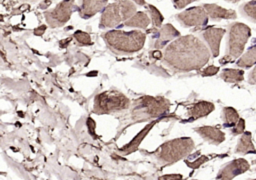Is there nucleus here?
I'll return each instance as SVG.
<instances>
[{"mask_svg":"<svg viewBox=\"0 0 256 180\" xmlns=\"http://www.w3.org/2000/svg\"><path fill=\"white\" fill-rule=\"evenodd\" d=\"M210 59L207 46L196 36H180L173 40L163 54L164 63L174 71L189 72L201 69Z\"/></svg>","mask_w":256,"mask_h":180,"instance_id":"1","label":"nucleus"},{"mask_svg":"<svg viewBox=\"0 0 256 180\" xmlns=\"http://www.w3.org/2000/svg\"><path fill=\"white\" fill-rule=\"evenodd\" d=\"M102 38L112 52L116 54H132L143 48L146 35L137 30L129 32L111 30L106 32Z\"/></svg>","mask_w":256,"mask_h":180,"instance_id":"2","label":"nucleus"},{"mask_svg":"<svg viewBox=\"0 0 256 180\" xmlns=\"http://www.w3.org/2000/svg\"><path fill=\"white\" fill-rule=\"evenodd\" d=\"M170 107V102L164 97L142 96L136 99L131 108L134 121H145L164 115Z\"/></svg>","mask_w":256,"mask_h":180,"instance_id":"3","label":"nucleus"},{"mask_svg":"<svg viewBox=\"0 0 256 180\" xmlns=\"http://www.w3.org/2000/svg\"><path fill=\"white\" fill-rule=\"evenodd\" d=\"M136 10V5L128 0H117L108 4L101 14L99 27L101 29L115 27L130 19L137 13Z\"/></svg>","mask_w":256,"mask_h":180,"instance_id":"4","label":"nucleus"},{"mask_svg":"<svg viewBox=\"0 0 256 180\" xmlns=\"http://www.w3.org/2000/svg\"><path fill=\"white\" fill-rule=\"evenodd\" d=\"M193 149V140L189 137H181L165 142L154 154L159 162L163 164H172L186 157Z\"/></svg>","mask_w":256,"mask_h":180,"instance_id":"5","label":"nucleus"},{"mask_svg":"<svg viewBox=\"0 0 256 180\" xmlns=\"http://www.w3.org/2000/svg\"><path fill=\"white\" fill-rule=\"evenodd\" d=\"M251 35L250 28L240 22H235L229 25L228 39L226 54L221 63L226 61H232L238 58L244 51V47Z\"/></svg>","mask_w":256,"mask_h":180,"instance_id":"6","label":"nucleus"},{"mask_svg":"<svg viewBox=\"0 0 256 180\" xmlns=\"http://www.w3.org/2000/svg\"><path fill=\"white\" fill-rule=\"evenodd\" d=\"M130 107V100L121 92L108 90L98 94L94 100L93 112L99 115L119 112Z\"/></svg>","mask_w":256,"mask_h":180,"instance_id":"7","label":"nucleus"},{"mask_svg":"<svg viewBox=\"0 0 256 180\" xmlns=\"http://www.w3.org/2000/svg\"><path fill=\"white\" fill-rule=\"evenodd\" d=\"M77 9L75 0H63L52 10L44 12L45 20L49 27L56 28L63 26L71 17L74 10Z\"/></svg>","mask_w":256,"mask_h":180,"instance_id":"8","label":"nucleus"},{"mask_svg":"<svg viewBox=\"0 0 256 180\" xmlns=\"http://www.w3.org/2000/svg\"><path fill=\"white\" fill-rule=\"evenodd\" d=\"M184 27H201L207 24L209 16L203 6L191 7L176 16Z\"/></svg>","mask_w":256,"mask_h":180,"instance_id":"9","label":"nucleus"},{"mask_svg":"<svg viewBox=\"0 0 256 180\" xmlns=\"http://www.w3.org/2000/svg\"><path fill=\"white\" fill-rule=\"evenodd\" d=\"M249 163L242 158L231 161L220 170L217 175V180H232L235 176L246 172L249 169Z\"/></svg>","mask_w":256,"mask_h":180,"instance_id":"10","label":"nucleus"},{"mask_svg":"<svg viewBox=\"0 0 256 180\" xmlns=\"http://www.w3.org/2000/svg\"><path fill=\"white\" fill-rule=\"evenodd\" d=\"M224 34H225V29L216 28V27H208L201 33V37L208 44L213 57H217L219 55L220 42Z\"/></svg>","mask_w":256,"mask_h":180,"instance_id":"11","label":"nucleus"},{"mask_svg":"<svg viewBox=\"0 0 256 180\" xmlns=\"http://www.w3.org/2000/svg\"><path fill=\"white\" fill-rule=\"evenodd\" d=\"M80 4L77 6L78 13L81 18L88 19L104 10L107 6L108 0H80Z\"/></svg>","mask_w":256,"mask_h":180,"instance_id":"12","label":"nucleus"},{"mask_svg":"<svg viewBox=\"0 0 256 180\" xmlns=\"http://www.w3.org/2000/svg\"><path fill=\"white\" fill-rule=\"evenodd\" d=\"M176 37H180V32L176 30L171 24H165L156 32L154 36L153 47L155 49H162L169 41L175 39Z\"/></svg>","mask_w":256,"mask_h":180,"instance_id":"13","label":"nucleus"},{"mask_svg":"<svg viewBox=\"0 0 256 180\" xmlns=\"http://www.w3.org/2000/svg\"><path fill=\"white\" fill-rule=\"evenodd\" d=\"M204 9L206 10L209 18L213 21H220L222 19H235L236 12L231 9H225L216 4H204Z\"/></svg>","mask_w":256,"mask_h":180,"instance_id":"14","label":"nucleus"},{"mask_svg":"<svg viewBox=\"0 0 256 180\" xmlns=\"http://www.w3.org/2000/svg\"><path fill=\"white\" fill-rule=\"evenodd\" d=\"M195 131L206 141L212 144H220L225 140V134L218 128L212 126H202L195 129Z\"/></svg>","mask_w":256,"mask_h":180,"instance_id":"15","label":"nucleus"},{"mask_svg":"<svg viewBox=\"0 0 256 180\" xmlns=\"http://www.w3.org/2000/svg\"><path fill=\"white\" fill-rule=\"evenodd\" d=\"M156 123H157V121H152V122H150L149 124H147V125L133 138V140H132L129 144H127V145H125L123 148H121L120 151H121V152H124L125 154H128V153H131V152L135 151V150L138 148V146L140 145V143L142 142V140L145 138V136L149 133V131L153 128V126H154Z\"/></svg>","mask_w":256,"mask_h":180,"instance_id":"16","label":"nucleus"},{"mask_svg":"<svg viewBox=\"0 0 256 180\" xmlns=\"http://www.w3.org/2000/svg\"><path fill=\"white\" fill-rule=\"evenodd\" d=\"M214 104L208 101H200L194 104L188 111L189 116L192 119L201 118L204 116H207L214 110Z\"/></svg>","mask_w":256,"mask_h":180,"instance_id":"17","label":"nucleus"},{"mask_svg":"<svg viewBox=\"0 0 256 180\" xmlns=\"http://www.w3.org/2000/svg\"><path fill=\"white\" fill-rule=\"evenodd\" d=\"M150 24V19L148 15L144 12H137L130 19L124 22V25L127 27H135L140 29H146Z\"/></svg>","mask_w":256,"mask_h":180,"instance_id":"18","label":"nucleus"},{"mask_svg":"<svg viewBox=\"0 0 256 180\" xmlns=\"http://www.w3.org/2000/svg\"><path fill=\"white\" fill-rule=\"evenodd\" d=\"M235 152L242 153V154H248V153H255V148L252 143L251 139V133L250 132H244L242 136L240 137L237 147L235 149Z\"/></svg>","mask_w":256,"mask_h":180,"instance_id":"19","label":"nucleus"},{"mask_svg":"<svg viewBox=\"0 0 256 180\" xmlns=\"http://www.w3.org/2000/svg\"><path fill=\"white\" fill-rule=\"evenodd\" d=\"M221 79L227 83H239L244 80V71L240 69H224L220 74Z\"/></svg>","mask_w":256,"mask_h":180,"instance_id":"20","label":"nucleus"},{"mask_svg":"<svg viewBox=\"0 0 256 180\" xmlns=\"http://www.w3.org/2000/svg\"><path fill=\"white\" fill-rule=\"evenodd\" d=\"M254 64H256V45L250 47L237 61V66L242 68H249Z\"/></svg>","mask_w":256,"mask_h":180,"instance_id":"21","label":"nucleus"},{"mask_svg":"<svg viewBox=\"0 0 256 180\" xmlns=\"http://www.w3.org/2000/svg\"><path fill=\"white\" fill-rule=\"evenodd\" d=\"M223 119L225 127H233L239 121V114L233 107L223 108Z\"/></svg>","mask_w":256,"mask_h":180,"instance_id":"22","label":"nucleus"},{"mask_svg":"<svg viewBox=\"0 0 256 180\" xmlns=\"http://www.w3.org/2000/svg\"><path fill=\"white\" fill-rule=\"evenodd\" d=\"M241 14L252 22H256V1H249L240 7Z\"/></svg>","mask_w":256,"mask_h":180,"instance_id":"23","label":"nucleus"},{"mask_svg":"<svg viewBox=\"0 0 256 180\" xmlns=\"http://www.w3.org/2000/svg\"><path fill=\"white\" fill-rule=\"evenodd\" d=\"M148 11L150 13V17H151L153 25L156 28H160V26L163 22V16L160 13V11L153 5H148Z\"/></svg>","mask_w":256,"mask_h":180,"instance_id":"24","label":"nucleus"},{"mask_svg":"<svg viewBox=\"0 0 256 180\" xmlns=\"http://www.w3.org/2000/svg\"><path fill=\"white\" fill-rule=\"evenodd\" d=\"M73 37L74 39L76 40V42L80 45H83V46H87V45H91L92 44V41H91V38H90V35L88 33H85L83 31H76L74 34H73Z\"/></svg>","mask_w":256,"mask_h":180,"instance_id":"25","label":"nucleus"},{"mask_svg":"<svg viewBox=\"0 0 256 180\" xmlns=\"http://www.w3.org/2000/svg\"><path fill=\"white\" fill-rule=\"evenodd\" d=\"M244 130H245V121L244 119L240 118L238 123L234 126V128L232 129V133L234 135H238V134H241V133H244Z\"/></svg>","mask_w":256,"mask_h":180,"instance_id":"26","label":"nucleus"},{"mask_svg":"<svg viewBox=\"0 0 256 180\" xmlns=\"http://www.w3.org/2000/svg\"><path fill=\"white\" fill-rule=\"evenodd\" d=\"M218 71H219V67L214 66V65H210V66L206 67V68L202 71V75H203V76H213V75L217 74Z\"/></svg>","mask_w":256,"mask_h":180,"instance_id":"27","label":"nucleus"},{"mask_svg":"<svg viewBox=\"0 0 256 180\" xmlns=\"http://www.w3.org/2000/svg\"><path fill=\"white\" fill-rule=\"evenodd\" d=\"M172 1H173V4L176 9H182V8L186 7L187 5H189L191 2L196 1V0H172Z\"/></svg>","mask_w":256,"mask_h":180,"instance_id":"28","label":"nucleus"},{"mask_svg":"<svg viewBox=\"0 0 256 180\" xmlns=\"http://www.w3.org/2000/svg\"><path fill=\"white\" fill-rule=\"evenodd\" d=\"M207 160H208V157H206V156H201L200 158H198V159L195 160L194 162H192V163H187V164H188L189 167H191V168H193V169H196V168H198L201 164H203L204 162H206Z\"/></svg>","mask_w":256,"mask_h":180,"instance_id":"29","label":"nucleus"},{"mask_svg":"<svg viewBox=\"0 0 256 180\" xmlns=\"http://www.w3.org/2000/svg\"><path fill=\"white\" fill-rule=\"evenodd\" d=\"M181 179H182L181 174H169L159 178V180H181Z\"/></svg>","mask_w":256,"mask_h":180,"instance_id":"30","label":"nucleus"},{"mask_svg":"<svg viewBox=\"0 0 256 180\" xmlns=\"http://www.w3.org/2000/svg\"><path fill=\"white\" fill-rule=\"evenodd\" d=\"M248 82L250 84H256V67L250 72L248 76Z\"/></svg>","mask_w":256,"mask_h":180,"instance_id":"31","label":"nucleus"},{"mask_svg":"<svg viewBox=\"0 0 256 180\" xmlns=\"http://www.w3.org/2000/svg\"><path fill=\"white\" fill-rule=\"evenodd\" d=\"M87 126H88V128H89L90 132H91V133H93V131H94V129H95V126H96V124H95V122H94V120H93L92 118H88V119H87Z\"/></svg>","mask_w":256,"mask_h":180,"instance_id":"32","label":"nucleus"},{"mask_svg":"<svg viewBox=\"0 0 256 180\" xmlns=\"http://www.w3.org/2000/svg\"><path fill=\"white\" fill-rule=\"evenodd\" d=\"M45 30H46V26L41 25L40 27H38V28H36V29L34 30V34H35V35H37V36L42 35V34L44 33V31H45Z\"/></svg>","mask_w":256,"mask_h":180,"instance_id":"33","label":"nucleus"},{"mask_svg":"<svg viewBox=\"0 0 256 180\" xmlns=\"http://www.w3.org/2000/svg\"><path fill=\"white\" fill-rule=\"evenodd\" d=\"M152 55H153V58H155V59H160L162 57V54L159 50H154L152 52Z\"/></svg>","mask_w":256,"mask_h":180,"instance_id":"34","label":"nucleus"},{"mask_svg":"<svg viewBox=\"0 0 256 180\" xmlns=\"http://www.w3.org/2000/svg\"><path fill=\"white\" fill-rule=\"evenodd\" d=\"M43 2H44V5H40V7L43 8V9H46V8L51 4V1H50V0H46V1H43Z\"/></svg>","mask_w":256,"mask_h":180,"instance_id":"35","label":"nucleus"},{"mask_svg":"<svg viewBox=\"0 0 256 180\" xmlns=\"http://www.w3.org/2000/svg\"><path fill=\"white\" fill-rule=\"evenodd\" d=\"M137 5H139V6H144L145 4H146V2H145V0H133Z\"/></svg>","mask_w":256,"mask_h":180,"instance_id":"36","label":"nucleus"},{"mask_svg":"<svg viewBox=\"0 0 256 180\" xmlns=\"http://www.w3.org/2000/svg\"><path fill=\"white\" fill-rule=\"evenodd\" d=\"M225 1H228V2H232V3H235V2H238L240 0H225Z\"/></svg>","mask_w":256,"mask_h":180,"instance_id":"37","label":"nucleus"},{"mask_svg":"<svg viewBox=\"0 0 256 180\" xmlns=\"http://www.w3.org/2000/svg\"><path fill=\"white\" fill-rule=\"evenodd\" d=\"M21 1H35V0H21Z\"/></svg>","mask_w":256,"mask_h":180,"instance_id":"38","label":"nucleus"},{"mask_svg":"<svg viewBox=\"0 0 256 180\" xmlns=\"http://www.w3.org/2000/svg\"><path fill=\"white\" fill-rule=\"evenodd\" d=\"M254 180H256V179H254Z\"/></svg>","mask_w":256,"mask_h":180,"instance_id":"39","label":"nucleus"}]
</instances>
